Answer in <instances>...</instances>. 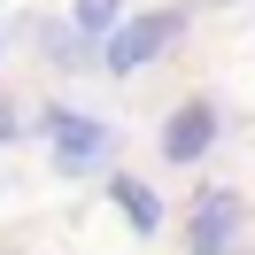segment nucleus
I'll return each mask as SVG.
<instances>
[{"instance_id": "f257e3e1", "label": "nucleus", "mask_w": 255, "mask_h": 255, "mask_svg": "<svg viewBox=\"0 0 255 255\" xmlns=\"http://www.w3.org/2000/svg\"><path fill=\"white\" fill-rule=\"evenodd\" d=\"M39 139H47L54 178H101V170H116V124L93 116V109H78V101H47V109H39Z\"/></svg>"}, {"instance_id": "f03ea898", "label": "nucleus", "mask_w": 255, "mask_h": 255, "mask_svg": "<svg viewBox=\"0 0 255 255\" xmlns=\"http://www.w3.org/2000/svg\"><path fill=\"white\" fill-rule=\"evenodd\" d=\"M178 39H186V8H147V16H124V23H116V39L101 47V70H109V78H131V70H147L155 54H170Z\"/></svg>"}, {"instance_id": "7ed1b4c3", "label": "nucleus", "mask_w": 255, "mask_h": 255, "mask_svg": "<svg viewBox=\"0 0 255 255\" xmlns=\"http://www.w3.org/2000/svg\"><path fill=\"white\" fill-rule=\"evenodd\" d=\"M186 248L193 255H248V201H240V186H201L193 193Z\"/></svg>"}, {"instance_id": "20e7f679", "label": "nucleus", "mask_w": 255, "mask_h": 255, "mask_svg": "<svg viewBox=\"0 0 255 255\" xmlns=\"http://www.w3.org/2000/svg\"><path fill=\"white\" fill-rule=\"evenodd\" d=\"M224 139V109L209 93H193V101H178L170 116H162V131H155V147H162V162H201L209 147Z\"/></svg>"}, {"instance_id": "39448f33", "label": "nucleus", "mask_w": 255, "mask_h": 255, "mask_svg": "<svg viewBox=\"0 0 255 255\" xmlns=\"http://www.w3.org/2000/svg\"><path fill=\"white\" fill-rule=\"evenodd\" d=\"M109 201L124 209V224H131L139 240H155V232H162V193L147 186V178H131V170H109Z\"/></svg>"}, {"instance_id": "423d86ee", "label": "nucleus", "mask_w": 255, "mask_h": 255, "mask_svg": "<svg viewBox=\"0 0 255 255\" xmlns=\"http://www.w3.org/2000/svg\"><path fill=\"white\" fill-rule=\"evenodd\" d=\"M116 23H124V0H70V31H78L93 54L116 39Z\"/></svg>"}, {"instance_id": "0eeeda50", "label": "nucleus", "mask_w": 255, "mask_h": 255, "mask_svg": "<svg viewBox=\"0 0 255 255\" xmlns=\"http://www.w3.org/2000/svg\"><path fill=\"white\" fill-rule=\"evenodd\" d=\"M39 47H47V54H54L62 70H78L85 54H93V47H85L78 31H70V16H47V23H39Z\"/></svg>"}, {"instance_id": "6e6552de", "label": "nucleus", "mask_w": 255, "mask_h": 255, "mask_svg": "<svg viewBox=\"0 0 255 255\" xmlns=\"http://www.w3.org/2000/svg\"><path fill=\"white\" fill-rule=\"evenodd\" d=\"M16 139H23V116L8 109V93H0V147H16Z\"/></svg>"}, {"instance_id": "1a4fd4ad", "label": "nucleus", "mask_w": 255, "mask_h": 255, "mask_svg": "<svg viewBox=\"0 0 255 255\" xmlns=\"http://www.w3.org/2000/svg\"><path fill=\"white\" fill-rule=\"evenodd\" d=\"M0 47H8V39H0Z\"/></svg>"}]
</instances>
